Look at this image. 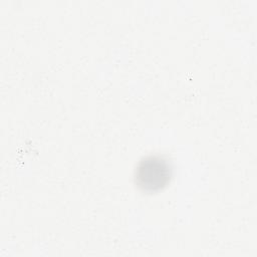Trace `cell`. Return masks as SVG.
Segmentation results:
<instances>
[{"label":"cell","instance_id":"cell-1","mask_svg":"<svg viewBox=\"0 0 257 257\" xmlns=\"http://www.w3.org/2000/svg\"><path fill=\"white\" fill-rule=\"evenodd\" d=\"M136 178L139 186L146 190L160 189L170 178L169 164L162 158H147L140 163Z\"/></svg>","mask_w":257,"mask_h":257}]
</instances>
